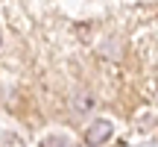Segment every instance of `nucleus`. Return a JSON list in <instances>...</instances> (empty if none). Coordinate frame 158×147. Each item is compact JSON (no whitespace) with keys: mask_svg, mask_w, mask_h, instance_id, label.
Masks as SVG:
<instances>
[{"mask_svg":"<svg viewBox=\"0 0 158 147\" xmlns=\"http://www.w3.org/2000/svg\"><path fill=\"white\" fill-rule=\"evenodd\" d=\"M108 136H111V124H108V121H97V124L91 127L88 132H85V138H88V144H91V147L102 144Z\"/></svg>","mask_w":158,"mask_h":147,"instance_id":"2","label":"nucleus"},{"mask_svg":"<svg viewBox=\"0 0 158 147\" xmlns=\"http://www.w3.org/2000/svg\"><path fill=\"white\" fill-rule=\"evenodd\" d=\"M94 106H97L94 91H88V88L73 91V97H70V112H73V115H85V112H91Z\"/></svg>","mask_w":158,"mask_h":147,"instance_id":"1","label":"nucleus"}]
</instances>
